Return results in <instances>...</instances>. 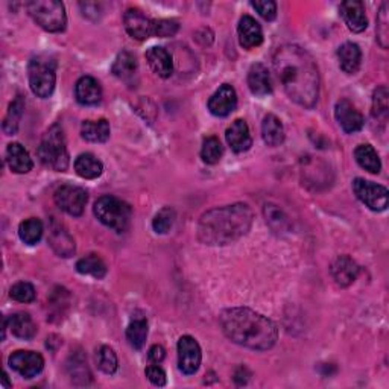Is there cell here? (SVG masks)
Listing matches in <instances>:
<instances>
[{"instance_id": "6da1fadb", "label": "cell", "mask_w": 389, "mask_h": 389, "mask_svg": "<svg viewBox=\"0 0 389 389\" xmlns=\"http://www.w3.org/2000/svg\"><path fill=\"white\" fill-rule=\"evenodd\" d=\"M274 70L292 101L314 108L319 97L318 65L306 49L297 44H283L272 57Z\"/></svg>"}, {"instance_id": "7a4b0ae2", "label": "cell", "mask_w": 389, "mask_h": 389, "mask_svg": "<svg viewBox=\"0 0 389 389\" xmlns=\"http://www.w3.org/2000/svg\"><path fill=\"white\" fill-rule=\"evenodd\" d=\"M219 322L224 335L231 342L250 350H270L279 338V330L274 322L248 307L224 310L219 316Z\"/></svg>"}, {"instance_id": "3957f363", "label": "cell", "mask_w": 389, "mask_h": 389, "mask_svg": "<svg viewBox=\"0 0 389 389\" xmlns=\"http://www.w3.org/2000/svg\"><path fill=\"white\" fill-rule=\"evenodd\" d=\"M254 213L248 204H231L208 210L198 222V239L204 245H228L251 230Z\"/></svg>"}, {"instance_id": "277c9868", "label": "cell", "mask_w": 389, "mask_h": 389, "mask_svg": "<svg viewBox=\"0 0 389 389\" xmlns=\"http://www.w3.org/2000/svg\"><path fill=\"white\" fill-rule=\"evenodd\" d=\"M37 154H38L40 161L46 166V168L57 172L68 171L70 157H69L68 143H65L63 128L58 124L52 125L46 131V134H44L40 143Z\"/></svg>"}, {"instance_id": "5b68a950", "label": "cell", "mask_w": 389, "mask_h": 389, "mask_svg": "<svg viewBox=\"0 0 389 389\" xmlns=\"http://www.w3.org/2000/svg\"><path fill=\"white\" fill-rule=\"evenodd\" d=\"M29 87L36 96L50 97L57 82V61L49 55H37L28 65Z\"/></svg>"}, {"instance_id": "8992f818", "label": "cell", "mask_w": 389, "mask_h": 389, "mask_svg": "<svg viewBox=\"0 0 389 389\" xmlns=\"http://www.w3.org/2000/svg\"><path fill=\"white\" fill-rule=\"evenodd\" d=\"M95 215L101 224L114 230L117 233H124L128 230L132 218L131 207L122 201V199L105 195L101 196L95 203Z\"/></svg>"}, {"instance_id": "52a82bcc", "label": "cell", "mask_w": 389, "mask_h": 389, "mask_svg": "<svg viewBox=\"0 0 389 389\" xmlns=\"http://www.w3.org/2000/svg\"><path fill=\"white\" fill-rule=\"evenodd\" d=\"M29 16L48 32H61L68 25L65 8L58 0H32L26 5Z\"/></svg>"}, {"instance_id": "ba28073f", "label": "cell", "mask_w": 389, "mask_h": 389, "mask_svg": "<svg viewBox=\"0 0 389 389\" xmlns=\"http://www.w3.org/2000/svg\"><path fill=\"white\" fill-rule=\"evenodd\" d=\"M353 192L358 196L359 201L373 210V212H385L388 208V188L380 184L363 180V178H356L353 181Z\"/></svg>"}, {"instance_id": "9c48e42d", "label": "cell", "mask_w": 389, "mask_h": 389, "mask_svg": "<svg viewBox=\"0 0 389 389\" xmlns=\"http://www.w3.org/2000/svg\"><path fill=\"white\" fill-rule=\"evenodd\" d=\"M53 199L55 204H57L63 212L70 216H81L85 210L88 196L82 187L65 184L55 192Z\"/></svg>"}, {"instance_id": "30bf717a", "label": "cell", "mask_w": 389, "mask_h": 389, "mask_svg": "<svg viewBox=\"0 0 389 389\" xmlns=\"http://www.w3.org/2000/svg\"><path fill=\"white\" fill-rule=\"evenodd\" d=\"M201 347L192 336H183L178 341V366L183 374L193 375L201 365Z\"/></svg>"}, {"instance_id": "8fae6325", "label": "cell", "mask_w": 389, "mask_h": 389, "mask_svg": "<svg viewBox=\"0 0 389 389\" xmlns=\"http://www.w3.org/2000/svg\"><path fill=\"white\" fill-rule=\"evenodd\" d=\"M9 366L25 379L38 375L44 368V359L40 353L18 350L9 356Z\"/></svg>"}, {"instance_id": "7c38bea8", "label": "cell", "mask_w": 389, "mask_h": 389, "mask_svg": "<svg viewBox=\"0 0 389 389\" xmlns=\"http://www.w3.org/2000/svg\"><path fill=\"white\" fill-rule=\"evenodd\" d=\"M124 25L128 34L139 41L154 36V20L144 16L139 8H128L125 11Z\"/></svg>"}, {"instance_id": "4fadbf2b", "label": "cell", "mask_w": 389, "mask_h": 389, "mask_svg": "<svg viewBox=\"0 0 389 389\" xmlns=\"http://www.w3.org/2000/svg\"><path fill=\"white\" fill-rule=\"evenodd\" d=\"M210 113L218 117H227L238 107L236 90L230 84L220 85L215 95L208 99Z\"/></svg>"}, {"instance_id": "5bb4252c", "label": "cell", "mask_w": 389, "mask_h": 389, "mask_svg": "<svg viewBox=\"0 0 389 389\" xmlns=\"http://www.w3.org/2000/svg\"><path fill=\"white\" fill-rule=\"evenodd\" d=\"M335 117L339 127L346 131L347 134H353V132L361 131L365 124L362 113L348 101V99H341V101L336 102Z\"/></svg>"}, {"instance_id": "9a60e30c", "label": "cell", "mask_w": 389, "mask_h": 389, "mask_svg": "<svg viewBox=\"0 0 389 389\" xmlns=\"http://www.w3.org/2000/svg\"><path fill=\"white\" fill-rule=\"evenodd\" d=\"M341 16L346 21V25L350 31L359 34V32H363L368 26V18H366L365 14V6L359 0H347V2L341 4Z\"/></svg>"}, {"instance_id": "2e32d148", "label": "cell", "mask_w": 389, "mask_h": 389, "mask_svg": "<svg viewBox=\"0 0 389 389\" xmlns=\"http://www.w3.org/2000/svg\"><path fill=\"white\" fill-rule=\"evenodd\" d=\"M48 242L60 257H70V255L75 254V240L69 235V231L58 222H50Z\"/></svg>"}, {"instance_id": "e0dca14e", "label": "cell", "mask_w": 389, "mask_h": 389, "mask_svg": "<svg viewBox=\"0 0 389 389\" xmlns=\"http://www.w3.org/2000/svg\"><path fill=\"white\" fill-rule=\"evenodd\" d=\"M239 43L243 49H254L263 43V31L259 21L251 16H243L238 26Z\"/></svg>"}, {"instance_id": "ac0fdd59", "label": "cell", "mask_w": 389, "mask_h": 389, "mask_svg": "<svg viewBox=\"0 0 389 389\" xmlns=\"http://www.w3.org/2000/svg\"><path fill=\"white\" fill-rule=\"evenodd\" d=\"M225 139H227V143L230 144V148L238 154L245 152L252 146L250 128L243 119H238L233 122L231 127L225 132Z\"/></svg>"}, {"instance_id": "d6986e66", "label": "cell", "mask_w": 389, "mask_h": 389, "mask_svg": "<svg viewBox=\"0 0 389 389\" xmlns=\"http://www.w3.org/2000/svg\"><path fill=\"white\" fill-rule=\"evenodd\" d=\"M76 101L81 105H97L102 101V88L93 76H82L75 85Z\"/></svg>"}, {"instance_id": "ffe728a7", "label": "cell", "mask_w": 389, "mask_h": 389, "mask_svg": "<svg viewBox=\"0 0 389 389\" xmlns=\"http://www.w3.org/2000/svg\"><path fill=\"white\" fill-rule=\"evenodd\" d=\"M330 272L339 286L347 287L358 279L359 265L351 257H348V255H339V257L331 263Z\"/></svg>"}, {"instance_id": "44dd1931", "label": "cell", "mask_w": 389, "mask_h": 389, "mask_svg": "<svg viewBox=\"0 0 389 389\" xmlns=\"http://www.w3.org/2000/svg\"><path fill=\"white\" fill-rule=\"evenodd\" d=\"M248 87L254 96H268L272 93V81L268 69L262 63L252 64L248 70Z\"/></svg>"}, {"instance_id": "7402d4cb", "label": "cell", "mask_w": 389, "mask_h": 389, "mask_svg": "<svg viewBox=\"0 0 389 389\" xmlns=\"http://www.w3.org/2000/svg\"><path fill=\"white\" fill-rule=\"evenodd\" d=\"M137 70H139L137 60L134 55L128 50H122L117 55V58L114 60L113 68H111V72H113L116 78H119L120 81H124L129 85L136 81Z\"/></svg>"}, {"instance_id": "603a6c76", "label": "cell", "mask_w": 389, "mask_h": 389, "mask_svg": "<svg viewBox=\"0 0 389 389\" xmlns=\"http://www.w3.org/2000/svg\"><path fill=\"white\" fill-rule=\"evenodd\" d=\"M6 161L9 169L16 174H28L34 168L29 152L20 143H9L6 148Z\"/></svg>"}, {"instance_id": "cb8c5ba5", "label": "cell", "mask_w": 389, "mask_h": 389, "mask_svg": "<svg viewBox=\"0 0 389 389\" xmlns=\"http://www.w3.org/2000/svg\"><path fill=\"white\" fill-rule=\"evenodd\" d=\"M146 60L149 68L154 73H157L160 78H169L174 72V63L171 53L164 48L154 46L146 52Z\"/></svg>"}, {"instance_id": "d4e9b609", "label": "cell", "mask_w": 389, "mask_h": 389, "mask_svg": "<svg viewBox=\"0 0 389 389\" xmlns=\"http://www.w3.org/2000/svg\"><path fill=\"white\" fill-rule=\"evenodd\" d=\"M338 60L343 72L348 75L358 73L362 63L361 48L356 43H343L338 50Z\"/></svg>"}, {"instance_id": "484cf974", "label": "cell", "mask_w": 389, "mask_h": 389, "mask_svg": "<svg viewBox=\"0 0 389 389\" xmlns=\"http://www.w3.org/2000/svg\"><path fill=\"white\" fill-rule=\"evenodd\" d=\"M8 324H9V330L13 331V335L18 339L31 341L37 335V326L29 314H25V312L14 314L9 318Z\"/></svg>"}, {"instance_id": "4316f807", "label": "cell", "mask_w": 389, "mask_h": 389, "mask_svg": "<svg viewBox=\"0 0 389 389\" xmlns=\"http://www.w3.org/2000/svg\"><path fill=\"white\" fill-rule=\"evenodd\" d=\"M262 137L268 146H280L284 142V128L275 114H266L262 122Z\"/></svg>"}, {"instance_id": "83f0119b", "label": "cell", "mask_w": 389, "mask_h": 389, "mask_svg": "<svg viewBox=\"0 0 389 389\" xmlns=\"http://www.w3.org/2000/svg\"><path fill=\"white\" fill-rule=\"evenodd\" d=\"M75 171L84 180H95L104 172V164L99 161L93 154H81L75 160Z\"/></svg>"}, {"instance_id": "f1b7e54d", "label": "cell", "mask_w": 389, "mask_h": 389, "mask_svg": "<svg viewBox=\"0 0 389 389\" xmlns=\"http://www.w3.org/2000/svg\"><path fill=\"white\" fill-rule=\"evenodd\" d=\"M110 124L107 119L85 120L81 127V136L90 143H104L110 139Z\"/></svg>"}, {"instance_id": "f546056e", "label": "cell", "mask_w": 389, "mask_h": 389, "mask_svg": "<svg viewBox=\"0 0 389 389\" xmlns=\"http://www.w3.org/2000/svg\"><path fill=\"white\" fill-rule=\"evenodd\" d=\"M354 159L358 161L362 169L368 171L371 174H379L382 171V163L379 159V154L371 146V144H359L354 151Z\"/></svg>"}, {"instance_id": "4dcf8cb0", "label": "cell", "mask_w": 389, "mask_h": 389, "mask_svg": "<svg viewBox=\"0 0 389 389\" xmlns=\"http://www.w3.org/2000/svg\"><path fill=\"white\" fill-rule=\"evenodd\" d=\"M68 371L75 385H88V380L92 379L90 370H88L87 366V359L80 353H75L70 356V359L68 362Z\"/></svg>"}, {"instance_id": "1f68e13d", "label": "cell", "mask_w": 389, "mask_h": 389, "mask_svg": "<svg viewBox=\"0 0 389 389\" xmlns=\"http://www.w3.org/2000/svg\"><path fill=\"white\" fill-rule=\"evenodd\" d=\"M76 271L84 275H92L95 279L101 280L107 275V265L105 262L99 257L96 254L85 255L81 260H78L76 263Z\"/></svg>"}, {"instance_id": "d6a6232c", "label": "cell", "mask_w": 389, "mask_h": 389, "mask_svg": "<svg viewBox=\"0 0 389 389\" xmlns=\"http://www.w3.org/2000/svg\"><path fill=\"white\" fill-rule=\"evenodd\" d=\"M43 222L37 218H29L23 220L18 227V236L21 242H25L26 245H36L37 242L43 238Z\"/></svg>"}, {"instance_id": "836d02e7", "label": "cell", "mask_w": 389, "mask_h": 389, "mask_svg": "<svg viewBox=\"0 0 389 389\" xmlns=\"http://www.w3.org/2000/svg\"><path fill=\"white\" fill-rule=\"evenodd\" d=\"M23 110H25L23 99H21V96H17L14 101L11 102L6 117L4 120V131L8 136H13L17 132L20 119H21V116H23Z\"/></svg>"}, {"instance_id": "e575fe53", "label": "cell", "mask_w": 389, "mask_h": 389, "mask_svg": "<svg viewBox=\"0 0 389 389\" xmlns=\"http://www.w3.org/2000/svg\"><path fill=\"white\" fill-rule=\"evenodd\" d=\"M148 338V322L144 319H134L127 329V339L129 346L136 350L143 348Z\"/></svg>"}, {"instance_id": "d590c367", "label": "cell", "mask_w": 389, "mask_h": 389, "mask_svg": "<svg viewBox=\"0 0 389 389\" xmlns=\"http://www.w3.org/2000/svg\"><path fill=\"white\" fill-rule=\"evenodd\" d=\"M224 155V146L218 137L210 136L206 137L203 142V148H201V159L207 164H216Z\"/></svg>"}, {"instance_id": "8d00e7d4", "label": "cell", "mask_w": 389, "mask_h": 389, "mask_svg": "<svg viewBox=\"0 0 389 389\" xmlns=\"http://www.w3.org/2000/svg\"><path fill=\"white\" fill-rule=\"evenodd\" d=\"M96 362L99 370L104 371L105 374H114L117 371V356L113 348H110L107 346L97 350Z\"/></svg>"}, {"instance_id": "74e56055", "label": "cell", "mask_w": 389, "mask_h": 389, "mask_svg": "<svg viewBox=\"0 0 389 389\" xmlns=\"http://www.w3.org/2000/svg\"><path fill=\"white\" fill-rule=\"evenodd\" d=\"M373 116L375 119H386L389 113V93L385 85L379 87L373 95Z\"/></svg>"}, {"instance_id": "f35d334b", "label": "cell", "mask_w": 389, "mask_h": 389, "mask_svg": "<svg viewBox=\"0 0 389 389\" xmlns=\"http://www.w3.org/2000/svg\"><path fill=\"white\" fill-rule=\"evenodd\" d=\"M174 222H175V210L171 207H164L157 215H155L152 220V228L155 233H159V235H166V233H169V230L174 227Z\"/></svg>"}, {"instance_id": "ab89813d", "label": "cell", "mask_w": 389, "mask_h": 389, "mask_svg": "<svg viewBox=\"0 0 389 389\" xmlns=\"http://www.w3.org/2000/svg\"><path fill=\"white\" fill-rule=\"evenodd\" d=\"M9 297L18 303H32L36 299V289L31 283H16L9 291Z\"/></svg>"}, {"instance_id": "60d3db41", "label": "cell", "mask_w": 389, "mask_h": 389, "mask_svg": "<svg viewBox=\"0 0 389 389\" xmlns=\"http://www.w3.org/2000/svg\"><path fill=\"white\" fill-rule=\"evenodd\" d=\"M388 9L389 5L385 2L382 4L379 17H377V40H379L380 46L383 49L388 48V38H389V31H388Z\"/></svg>"}, {"instance_id": "b9f144b4", "label": "cell", "mask_w": 389, "mask_h": 389, "mask_svg": "<svg viewBox=\"0 0 389 389\" xmlns=\"http://www.w3.org/2000/svg\"><path fill=\"white\" fill-rule=\"evenodd\" d=\"M180 25L175 20H154V36L166 38V37H174Z\"/></svg>"}, {"instance_id": "7bdbcfd3", "label": "cell", "mask_w": 389, "mask_h": 389, "mask_svg": "<svg viewBox=\"0 0 389 389\" xmlns=\"http://www.w3.org/2000/svg\"><path fill=\"white\" fill-rule=\"evenodd\" d=\"M251 6L257 11L266 21H272L277 17V4L272 2V0H254V2H251Z\"/></svg>"}, {"instance_id": "ee69618b", "label": "cell", "mask_w": 389, "mask_h": 389, "mask_svg": "<svg viewBox=\"0 0 389 389\" xmlns=\"http://www.w3.org/2000/svg\"><path fill=\"white\" fill-rule=\"evenodd\" d=\"M265 215H266V222L271 227H274V224H277L275 228H283V225H286V218L282 213V210L277 208L275 206H265Z\"/></svg>"}, {"instance_id": "f6af8a7d", "label": "cell", "mask_w": 389, "mask_h": 389, "mask_svg": "<svg viewBox=\"0 0 389 389\" xmlns=\"http://www.w3.org/2000/svg\"><path fill=\"white\" fill-rule=\"evenodd\" d=\"M144 374H146L148 380L154 386H164L166 385V373L160 368V366L151 365V366H148L146 371H144Z\"/></svg>"}, {"instance_id": "bcb514c9", "label": "cell", "mask_w": 389, "mask_h": 389, "mask_svg": "<svg viewBox=\"0 0 389 389\" xmlns=\"http://www.w3.org/2000/svg\"><path fill=\"white\" fill-rule=\"evenodd\" d=\"M148 358L152 363H161L166 358V351L161 346H152L149 348V353H148Z\"/></svg>"}, {"instance_id": "7dc6e473", "label": "cell", "mask_w": 389, "mask_h": 389, "mask_svg": "<svg viewBox=\"0 0 389 389\" xmlns=\"http://www.w3.org/2000/svg\"><path fill=\"white\" fill-rule=\"evenodd\" d=\"M2 382H4V388H9V386H11V383H9V380H8V374H6V373H4Z\"/></svg>"}]
</instances>
